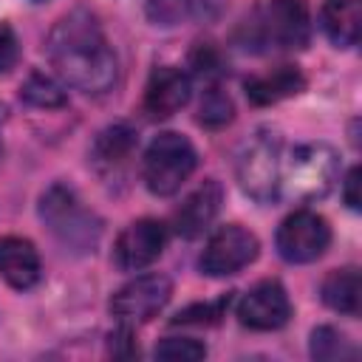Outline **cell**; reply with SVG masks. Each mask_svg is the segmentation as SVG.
<instances>
[{
  "mask_svg": "<svg viewBox=\"0 0 362 362\" xmlns=\"http://www.w3.org/2000/svg\"><path fill=\"white\" fill-rule=\"evenodd\" d=\"M45 51L57 74L85 93H105L116 82V54L99 20L85 8L65 14L51 28Z\"/></svg>",
  "mask_w": 362,
  "mask_h": 362,
  "instance_id": "obj_1",
  "label": "cell"
},
{
  "mask_svg": "<svg viewBox=\"0 0 362 362\" xmlns=\"http://www.w3.org/2000/svg\"><path fill=\"white\" fill-rule=\"evenodd\" d=\"M339 178V156L322 141L297 144L280 164V195L291 201H320Z\"/></svg>",
  "mask_w": 362,
  "mask_h": 362,
  "instance_id": "obj_2",
  "label": "cell"
},
{
  "mask_svg": "<svg viewBox=\"0 0 362 362\" xmlns=\"http://www.w3.org/2000/svg\"><path fill=\"white\" fill-rule=\"evenodd\" d=\"M40 218L45 221L51 235L65 249H74V252H90L102 232L99 218L90 209H85L79 195L65 184H54L42 192Z\"/></svg>",
  "mask_w": 362,
  "mask_h": 362,
  "instance_id": "obj_3",
  "label": "cell"
},
{
  "mask_svg": "<svg viewBox=\"0 0 362 362\" xmlns=\"http://www.w3.org/2000/svg\"><path fill=\"white\" fill-rule=\"evenodd\" d=\"M280 164H283V141L274 130L252 133L238 153V181L246 195L260 204H269L280 195Z\"/></svg>",
  "mask_w": 362,
  "mask_h": 362,
  "instance_id": "obj_4",
  "label": "cell"
},
{
  "mask_svg": "<svg viewBox=\"0 0 362 362\" xmlns=\"http://www.w3.org/2000/svg\"><path fill=\"white\" fill-rule=\"evenodd\" d=\"M198 164V153L192 141L181 133H158L144 153V184L153 195H173L192 175Z\"/></svg>",
  "mask_w": 362,
  "mask_h": 362,
  "instance_id": "obj_5",
  "label": "cell"
},
{
  "mask_svg": "<svg viewBox=\"0 0 362 362\" xmlns=\"http://www.w3.org/2000/svg\"><path fill=\"white\" fill-rule=\"evenodd\" d=\"M311 23L305 0H272L252 23H249V42L263 48H303L308 42Z\"/></svg>",
  "mask_w": 362,
  "mask_h": 362,
  "instance_id": "obj_6",
  "label": "cell"
},
{
  "mask_svg": "<svg viewBox=\"0 0 362 362\" xmlns=\"http://www.w3.org/2000/svg\"><path fill=\"white\" fill-rule=\"evenodd\" d=\"M331 243V226L322 215L311 209L291 212L277 229V252L288 263H311L322 257Z\"/></svg>",
  "mask_w": 362,
  "mask_h": 362,
  "instance_id": "obj_7",
  "label": "cell"
},
{
  "mask_svg": "<svg viewBox=\"0 0 362 362\" xmlns=\"http://www.w3.org/2000/svg\"><path fill=\"white\" fill-rule=\"evenodd\" d=\"M257 249H260V243L249 229L229 223V226H221L206 240V246L198 257V266L209 277H226V274L246 269L257 257Z\"/></svg>",
  "mask_w": 362,
  "mask_h": 362,
  "instance_id": "obj_8",
  "label": "cell"
},
{
  "mask_svg": "<svg viewBox=\"0 0 362 362\" xmlns=\"http://www.w3.org/2000/svg\"><path fill=\"white\" fill-rule=\"evenodd\" d=\"M173 283L167 274H139L110 297V314L122 322H147L170 300Z\"/></svg>",
  "mask_w": 362,
  "mask_h": 362,
  "instance_id": "obj_9",
  "label": "cell"
},
{
  "mask_svg": "<svg viewBox=\"0 0 362 362\" xmlns=\"http://www.w3.org/2000/svg\"><path fill=\"white\" fill-rule=\"evenodd\" d=\"M164 246H167V226L156 218H141V221H133L116 238L113 260L122 272H141L144 266L158 260Z\"/></svg>",
  "mask_w": 362,
  "mask_h": 362,
  "instance_id": "obj_10",
  "label": "cell"
},
{
  "mask_svg": "<svg viewBox=\"0 0 362 362\" xmlns=\"http://www.w3.org/2000/svg\"><path fill=\"white\" fill-rule=\"evenodd\" d=\"M291 317V303L286 288L277 280H263L249 288L238 303V320L255 331H274L283 328Z\"/></svg>",
  "mask_w": 362,
  "mask_h": 362,
  "instance_id": "obj_11",
  "label": "cell"
},
{
  "mask_svg": "<svg viewBox=\"0 0 362 362\" xmlns=\"http://www.w3.org/2000/svg\"><path fill=\"white\" fill-rule=\"evenodd\" d=\"M192 96V82L181 68L161 65L150 74L144 88V110L153 119H167L178 113Z\"/></svg>",
  "mask_w": 362,
  "mask_h": 362,
  "instance_id": "obj_12",
  "label": "cell"
},
{
  "mask_svg": "<svg viewBox=\"0 0 362 362\" xmlns=\"http://www.w3.org/2000/svg\"><path fill=\"white\" fill-rule=\"evenodd\" d=\"M221 201H223V189L218 181H204L198 189H192L184 204L175 209V232L181 238H198L218 215L221 209Z\"/></svg>",
  "mask_w": 362,
  "mask_h": 362,
  "instance_id": "obj_13",
  "label": "cell"
},
{
  "mask_svg": "<svg viewBox=\"0 0 362 362\" xmlns=\"http://www.w3.org/2000/svg\"><path fill=\"white\" fill-rule=\"evenodd\" d=\"M40 255L31 240L25 238H0V277L11 288H31L40 280Z\"/></svg>",
  "mask_w": 362,
  "mask_h": 362,
  "instance_id": "obj_14",
  "label": "cell"
},
{
  "mask_svg": "<svg viewBox=\"0 0 362 362\" xmlns=\"http://www.w3.org/2000/svg\"><path fill=\"white\" fill-rule=\"evenodd\" d=\"M303 85H305V79H303L300 68H294V65H280V68H274L269 74L249 76L243 82L246 96L255 105H274L280 99H288V96L300 93Z\"/></svg>",
  "mask_w": 362,
  "mask_h": 362,
  "instance_id": "obj_15",
  "label": "cell"
},
{
  "mask_svg": "<svg viewBox=\"0 0 362 362\" xmlns=\"http://www.w3.org/2000/svg\"><path fill=\"white\" fill-rule=\"evenodd\" d=\"M136 144H139V136L133 127L110 124L96 136V141L90 147V158L99 170H116V167H124L130 161Z\"/></svg>",
  "mask_w": 362,
  "mask_h": 362,
  "instance_id": "obj_16",
  "label": "cell"
},
{
  "mask_svg": "<svg viewBox=\"0 0 362 362\" xmlns=\"http://www.w3.org/2000/svg\"><path fill=\"white\" fill-rule=\"evenodd\" d=\"M320 294H322V303L345 317H356L359 314V303H362V280H359V272L354 266H345V269H337L331 272L322 286H320Z\"/></svg>",
  "mask_w": 362,
  "mask_h": 362,
  "instance_id": "obj_17",
  "label": "cell"
},
{
  "mask_svg": "<svg viewBox=\"0 0 362 362\" xmlns=\"http://www.w3.org/2000/svg\"><path fill=\"white\" fill-rule=\"evenodd\" d=\"M322 31L339 48H351L359 40V0H325Z\"/></svg>",
  "mask_w": 362,
  "mask_h": 362,
  "instance_id": "obj_18",
  "label": "cell"
},
{
  "mask_svg": "<svg viewBox=\"0 0 362 362\" xmlns=\"http://www.w3.org/2000/svg\"><path fill=\"white\" fill-rule=\"evenodd\" d=\"M20 99L34 107H62L68 102L65 90L48 74H40V71H31L25 76V82L20 85Z\"/></svg>",
  "mask_w": 362,
  "mask_h": 362,
  "instance_id": "obj_19",
  "label": "cell"
},
{
  "mask_svg": "<svg viewBox=\"0 0 362 362\" xmlns=\"http://www.w3.org/2000/svg\"><path fill=\"white\" fill-rule=\"evenodd\" d=\"M311 356H314V359L334 362V359H354L356 351H354V345L345 339V334H339L337 328L320 325V328L311 331Z\"/></svg>",
  "mask_w": 362,
  "mask_h": 362,
  "instance_id": "obj_20",
  "label": "cell"
},
{
  "mask_svg": "<svg viewBox=\"0 0 362 362\" xmlns=\"http://www.w3.org/2000/svg\"><path fill=\"white\" fill-rule=\"evenodd\" d=\"M235 116V105L232 99L218 88V85H206L204 90V99L198 105V122L204 127H223L229 124Z\"/></svg>",
  "mask_w": 362,
  "mask_h": 362,
  "instance_id": "obj_21",
  "label": "cell"
},
{
  "mask_svg": "<svg viewBox=\"0 0 362 362\" xmlns=\"http://www.w3.org/2000/svg\"><path fill=\"white\" fill-rule=\"evenodd\" d=\"M153 354L158 359H173V362H178V359L181 362H198L206 356V348H204V342H198L192 337H167L156 345Z\"/></svg>",
  "mask_w": 362,
  "mask_h": 362,
  "instance_id": "obj_22",
  "label": "cell"
},
{
  "mask_svg": "<svg viewBox=\"0 0 362 362\" xmlns=\"http://www.w3.org/2000/svg\"><path fill=\"white\" fill-rule=\"evenodd\" d=\"M189 65H192V74H195L201 82H206V85H215V82L223 76V59H221V54H218L212 45H206V42H198V45H195V51L189 54Z\"/></svg>",
  "mask_w": 362,
  "mask_h": 362,
  "instance_id": "obj_23",
  "label": "cell"
},
{
  "mask_svg": "<svg viewBox=\"0 0 362 362\" xmlns=\"http://www.w3.org/2000/svg\"><path fill=\"white\" fill-rule=\"evenodd\" d=\"M192 0H147V17L156 25H175L189 11Z\"/></svg>",
  "mask_w": 362,
  "mask_h": 362,
  "instance_id": "obj_24",
  "label": "cell"
},
{
  "mask_svg": "<svg viewBox=\"0 0 362 362\" xmlns=\"http://www.w3.org/2000/svg\"><path fill=\"white\" fill-rule=\"evenodd\" d=\"M226 308V300H218V303H206V305H189L184 308L175 322H195V325H204V322H215L221 317V311Z\"/></svg>",
  "mask_w": 362,
  "mask_h": 362,
  "instance_id": "obj_25",
  "label": "cell"
},
{
  "mask_svg": "<svg viewBox=\"0 0 362 362\" xmlns=\"http://www.w3.org/2000/svg\"><path fill=\"white\" fill-rule=\"evenodd\" d=\"M20 57V42L17 34L11 31V25L0 23V74H6Z\"/></svg>",
  "mask_w": 362,
  "mask_h": 362,
  "instance_id": "obj_26",
  "label": "cell"
},
{
  "mask_svg": "<svg viewBox=\"0 0 362 362\" xmlns=\"http://www.w3.org/2000/svg\"><path fill=\"white\" fill-rule=\"evenodd\" d=\"M342 195H345V204H348L351 209H359V167H354V170L345 175Z\"/></svg>",
  "mask_w": 362,
  "mask_h": 362,
  "instance_id": "obj_27",
  "label": "cell"
},
{
  "mask_svg": "<svg viewBox=\"0 0 362 362\" xmlns=\"http://www.w3.org/2000/svg\"><path fill=\"white\" fill-rule=\"evenodd\" d=\"M3 122H6V107L0 105V127H3ZM0 156H3V141H0Z\"/></svg>",
  "mask_w": 362,
  "mask_h": 362,
  "instance_id": "obj_28",
  "label": "cell"
}]
</instances>
